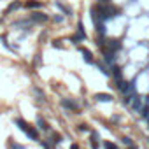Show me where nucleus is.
Here are the masks:
<instances>
[{
  "label": "nucleus",
  "mask_w": 149,
  "mask_h": 149,
  "mask_svg": "<svg viewBox=\"0 0 149 149\" xmlns=\"http://www.w3.org/2000/svg\"><path fill=\"white\" fill-rule=\"evenodd\" d=\"M18 7H21V4H19V2H12V4L7 7V12H11V11H16Z\"/></svg>",
  "instance_id": "11"
},
{
  "label": "nucleus",
  "mask_w": 149,
  "mask_h": 149,
  "mask_svg": "<svg viewBox=\"0 0 149 149\" xmlns=\"http://www.w3.org/2000/svg\"><path fill=\"white\" fill-rule=\"evenodd\" d=\"M132 107L135 109V111H140L142 107H140V97H133V100H132Z\"/></svg>",
  "instance_id": "6"
},
{
  "label": "nucleus",
  "mask_w": 149,
  "mask_h": 149,
  "mask_svg": "<svg viewBox=\"0 0 149 149\" xmlns=\"http://www.w3.org/2000/svg\"><path fill=\"white\" fill-rule=\"evenodd\" d=\"M103 58H105V61L114 63V53H112V51H105V53H103Z\"/></svg>",
  "instance_id": "7"
},
{
  "label": "nucleus",
  "mask_w": 149,
  "mask_h": 149,
  "mask_svg": "<svg viewBox=\"0 0 149 149\" xmlns=\"http://www.w3.org/2000/svg\"><path fill=\"white\" fill-rule=\"evenodd\" d=\"M82 51V54H84V60L86 61H93V56H91V53L88 51V49H81Z\"/></svg>",
  "instance_id": "8"
},
{
  "label": "nucleus",
  "mask_w": 149,
  "mask_h": 149,
  "mask_svg": "<svg viewBox=\"0 0 149 149\" xmlns=\"http://www.w3.org/2000/svg\"><path fill=\"white\" fill-rule=\"evenodd\" d=\"M95 98H97L98 102H111V100H112V97H111L109 93H97Z\"/></svg>",
  "instance_id": "2"
},
{
  "label": "nucleus",
  "mask_w": 149,
  "mask_h": 149,
  "mask_svg": "<svg viewBox=\"0 0 149 149\" xmlns=\"http://www.w3.org/2000/svg\"><path fill=\"white\" fill-rule=\"evenodd\" d=\"M27 7H40V2H33V0H32V2H27Z\"/></svg>",
  "instance_id": "13"
},
{
  "label": "nucleus",
  "mask_w": 149,
  "mask_h": 149,
  "mask_svg": "<svg viewBox=\"0 0 149 149\" xmlns=\"http://www.w3.org/2000/svg\"><path fill=\"white\" fill-rule=\"evenodd\" d=\"M14 147H16V149H25V147H19V146H14Z\"/></svg>",
  "instance_id": "16"
},
{
  "label": "nucleus",
  "mask_w": 149,
  "mask_h": 149,
  "mask_svg": "<svg viewBox=\"0 0 149 149\" xmlns=\"http://www.w3.org/2000/svg\"><path fill=\"white\" fill-rule=\"evenodd\" d=\"M16 125H18V126H19V128H21V130H23V132H25V133H27V135H28L30 139H33V140H37V137H39V133H37V130H35V128H32V126H30V125H28V123H27L25 119H21V118H18V119H16Z\"/></svg>",
  "instance_id": "1"
},
{
  "label": "nucleus",
  "mask_w": 149,
  "mask_h": 149,
  "mask_svg": "<svg viewBox=\"0 0 149 149\" xmlns=\"http://www.w3.org/2000/svg\"><path fill=\"white\" fill-rule=\"evenodd\" d=\"M103 147H105V149H118V147H116V144H112V142H107V140L103 142Z\"/></svg>",
  "instance_id": "12"
},
{
  "label": "nucleus",
  "mask_w": 149,
  "mask_h": 149,
  "mask_svg": "<svg viewBox=\"0 0 149 149\" xmlns=\"http://www.w3.org/2000/svg\"><path fill=\"white\" fill-rule=\"evenodd\" d=\"M123 142H125L126 146H130V144H132V140H130V139H123Z\"/></svg>",
  "instance_id": "14"
},
{
  "label": "nucleus",
  "mask_w": 149,
  "mask_h": 149,
  "mask_svg": "<svg viewBox=\"0 0 149 149\" xmlns=\"http://www.w3.org/2000/svg\"><path fill=\"white\" fill-rule=\"evenodd\" d=\"M56 5H58V7H60V9H61L63 12H67V14H72V11H70V9H69L67 5H63L61 2H56Z\"/></svg>",
  "instance_id": "10"
},
{
  "label": "nucleus",
  "mask_w": 149,
  "mask_h": 149,
  "mask_svg": "<svg viewBox=\"0 0 149 149\" xmlns=\"http://www.w3.org/2000/svg\"><path fill=\"white\" fill-rule=\"evenodd\" d=\"M119 48H121V44H119L118 40H111L109 44H107V49H105V51H112V53H114V51H118Z\"/></svg>",
  "instance_id": "3"
},
{
  "label": "nucleus",
  "mask_w": 149,
  "mask_h": 149,
  "mask_svg": "<svg viewBox=\"0 0 149 149\" xmlns=\"http://www.w3.org/2000/svg\"><path fill=\"white\" fill-rule=\"evenodd\" d=\"M70 149H79V147H77L76 144H72V146H70Z\"/></svg>",
  "instance_id": "15"
},
{
  "label": "nucleus",
  "mask_w": 149,
  "mask_h": 149,
  "mask_svg": "<svg viewBox=\"0 0 149 149\" xmlns=\"http://www.w3.org/2000/svg\"><path fill=\"white\" fill-rule=\"evenodd\" d=\"M37 123H39V126H40V130H48V125H46V121L42 119L40 116L37 118Z\"/></svg>",
  "instance_id": "9"
},
{
  "label": "nucleus",
  "mask_w": 149,
  "mask_h": 149,
  "mask_svg": "<svg viewBox=\"0 0 149 149\" xmlns=\"http://www.w3.org/2000/svg\"><path fill=\"white\" fill-rule=\"evenodd\" d=\"M61 105H63V107H67V109H72V111L77 109V105H76L72 100H67V98H63V100H61Z\"/></svg>",
  "instance_id": "5"
},
{
  "label": "nucleus",
  "mask_w": 149,
  "mask_h": 149,
  "mask_svg": "<svg viewBox=\"0 0 149 149\" xmlns=\"http://www.w3.org/2000/svg\"><path fill=\"white\" fill-rule=\"evenodd\" d=\"M32 19H33V21H39V23H44V21H48V16L42 14V12H35V14L32 16Z\"/></svg>",
  "instance_id": "4"
}]
</instances>
